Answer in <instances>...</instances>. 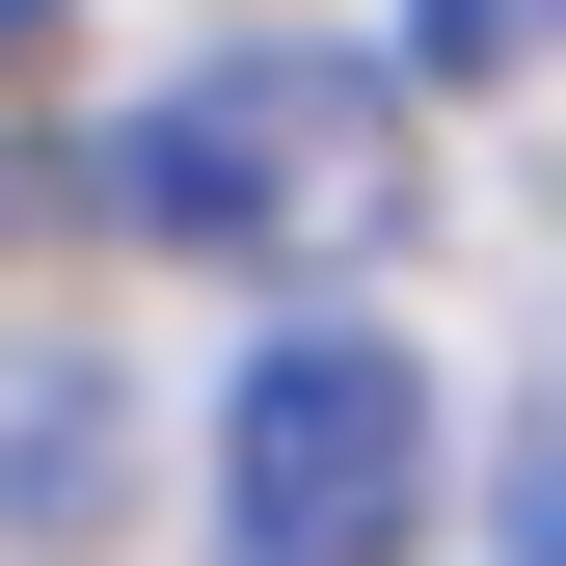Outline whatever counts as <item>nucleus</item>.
Here are the masks:
<instances>
[{
	"label": "nucleus",
	"instance_id": "423d86ee",
	"mask_svg": "<svg viewBox=\"0 0 566 566\" xmlns=\"http://www.w3.org/2000/svg\"><path fill=\"white\" fill-rule=\"evenodd\" d=\"M513 566H566V539H513Z\"/></svg>",
	"mask_w": 566,
	"mask_h": 566
},
{
	"label": "nucleus",
	"instance_id": "20e7f679",
	"mask_svg": "<svg viewBox=\"0 0 566 566\" xmlns=\"http://www.w3.org/2000/svg\"><path fill=\"white\" fill-rule=\"evenodd\" d=\"M405 28H432V54H513V28H539V0H405Z\"/></svg>",
	"mask_w": 566,
	"mask_h": 566
},
{
	"label": "nucleus",
	"instance_id": "39448f33",
	"mask_svg": "<svg viewBox=\"0 0 566 566\" xmlns=\"http://www.w3.org/2000/svg\"><path fill=\"white\" fill-rule=\"evenodd\" d=\"M28 28H54V0H0V54H28Z\"/></svg>",
	"mask_w": 566,
	"mask_h": 566
},
{
	"label": "nucleus",
	"instance_id": "f03ea898",
	"mask_svg": "<svg viewBox=\"0 0 566 566\" xmlns=\"http://www.w3.org/2000/svg\"><path fill=\"white\" fill-rule=\"evenodd\" d=\"M432 539V378L378 324H270L217 405V566H405Z\"/></svg>",
	"mask_w": 566,
	"mask_h": 566
},
{
	"label": "nucleus",
	"instance_id": "f257e3e1",
	"mask_svg": "<svg viewBox=\"0 0 566 566\" xmlns=\"http://www.w3.org/2000/svg\"><path fill=\"white\" fill-rule=\"evenodd\" d=\"M108 189H135V243H189V270H378L405 189H432V135H405L378 54H217V82L135 108Z\"/></svg>",
	"mask_w": 566,
	"mask_h": 566
},
{
	"label": "nucleus",
	"instance_id": "7ed1b4c3",
	"mask_svg": "<svg viewBox=\"0 0 566 566\" xmlns=\"http://www.w3.org/2000/svg\"><path fill=\"white\" fill-rule=\"evenodd\" d=\"M82 513H108V350L28 324V350H0V566H54Z\"/></svg>",
	"mask_w": 566,
	"mask_h": 566
}]
</instances>
